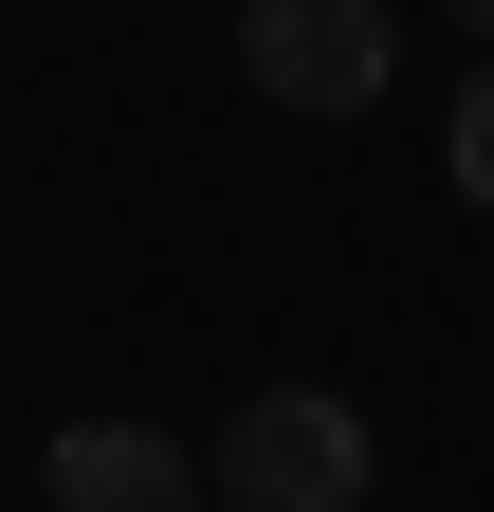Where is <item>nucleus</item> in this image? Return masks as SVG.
Here are the masks:
<instances>
[{"label": "nucleus", "instance_id": "nucleus-2", "mask_svg": "<svg viewBox=\"0 0 494 512\" xmlns=\"http://www.w3.org/2000/svg\"><path fill=\"white\" fill-rule=\"evenodd\" d=\"M238 74H257L275 110H385L403 19L385 0H238Z\"/></svg>", "mask_w": 494, "mask_h": 512}, {"label": "nucleus", "instance_id": "nucleus-3", "mask_svg": "<svg viewBox=\"0 0 494 512\" xmlns=\"http://www.w3.org/2000/svg\"><path fill=\"white\" fill-rule=\"evenodd\" d=\"M55 512H202V458L165 421H74L55 439Z\"/></svg>", "mask_w": 494, "mask_h": 512}, {"label": "nucleus", "instance_id": "nucleus-4", "mask_svg": "<svg viewBox=\"0 0 494 512\" xmlns=\"http://www.w3.org/2000/svg\"><path fill=\"white\" fill-rule=\"evenodd\" d=\"M440 165H458V202H494V37H476V74H458V110H440Z\"/></svg>", "mask_w": 494, "mask_h": 512}, {"label": "nucleus", "instance_id": "nucleus-1", "mask_svg": "<svg viewBox=\"0 0 494 512\" xmlns=\"http://www.w3.org/2000/svg\"><path fill=\"white\" fill-rule=\"evenodd\" d=\"M202 476H220V512H366V421L330 384H257L202 439Z\"/></svg>", "mask_w": 494, "mask_h": 512}, {"label": "nucleus", "instance_id": "nucleus-5", "mask_svg": "<svg viewBox=\"0 0 494 512\" xmlns=\"http://www.w3.org/2000/svg\"><path fill=\"white\" fill-rule=\"evenodd\" d=\"M440 19H476V37H494V0H440Z\"/></svg>", "mask_w": 494, "mask_h": 512}]
</instances>
